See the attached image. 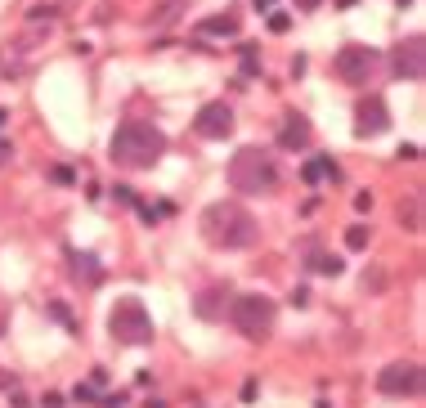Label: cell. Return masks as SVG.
<instances>
[{"instance_id": "obj_25", "label": "cell", "mask_w": 426, "mask_h": 408, "mask_svg": "<svg viewBox=\"0 0 426 408\" xmlns=\"http://www.w3.org/2000/svg\"><path fill=\"white\" fill-rule=\"evenodd\" d=\"M296 5H301V9H306V14H310V9H319V0H296Z\"/></svg>"}, {"instance_id": "obj_19", "label": "cell", "mask_w": 426, "mask_h": 408, "mask_svg": "<svg viewBox=\"0 0 426 408\" xmlns=\"http://www.w3.org/2000/svg\"><path fill=\"white\" fill-rule=\"evenodd\" d=\"M50 180L68 189V184H77V171H72V166H50Z\"/></svg>"}, {"instance_id": "obj_13", "label": "cell", "mask_w": 426, "mask_h": 408, "mask_svg": "<svg viewBox=\"0 0 426 408\" xmlns=\"http://www.w3.org/2000/svg\"><path fill=\"white\" fill-rule=\"evenodd\" d=\"M198 36H238V18L234 14H215L198 23Z\"/></svg>"}, {"instance_id": "obj_11", "label": "cell", "mask_w": 426, "mask_h": 408, "mask_svg": "<svg viewBox=\"0 0 426 408\" xmlns=\"http://www.w3.org/2000/svg\"><path fill=\"white\" fill-rule=\"evenodd\" d=\"M278 144H283V148H292V153H301V148H310V121L292 113V117L283 121V130H278Z\"/></svg>"}, {"instance_id": "obj_24", "label": "cell", "mask_w": 426, "mask_h": 408, "mask_svg": "<svg viewBox=\"0 0 426 408\" xmlns=\"http://www.w3.org/2000/svg\"><path fill=\"white\" fill-rule=\"evenodd\" d=\"M113 193H117V202H126V206H135V193H130V189H126V184H121V189H113Z\"/></svg>"}, {"instance_id": "obj_14", "label": "cell", "mask_w": 426, "mask_h": 408, "mask_svg": "<svg viewBox=\"0 0 426 408\" xmlns=\"http://www.w3.org/2000/svg\"><path fill=\"white\" fill-rule=\"evenodd\" d=\"M220 301H229V288H206L198 296V314L202 319H220Z\"/></svg>"}, {"instance_id": "obj_16", "label": "cell", "mask_w": 426, "mask_h": 408, "mask_svg": "<svg viewBox=\"0 0 426 408\" xmlns=\"http://www.w3.org/2000/svg\"><path fill=\"white\" fill-rule=\"evenodd\" d=\"M306 265L314 269V274H327V278H337L341 269H346V265H341V256H327V252H310Z\"/></svg>"}, {"instance_id": "obj_29", "label": "cell", "mask_w": 426, "mask_h": 408, "mask_svg": "<svg viewBox=\"0 0 426 408\" xmlns=\"http://www.w3.org/2000/svg\"><path fill=\"white\" fill-rule=\"evenodd\" d=\"M395 5H399V9H408V5H413V0H395Z\"/></svg>"}, {"instance_id": "obj_27", "label": "cell", "mask_w": 426, "mask_h": 408, "mask_svg": "<svg viewBox=\"0 0 426 408\" xmlns=\"http://www.w3.org/2000/svg\"><path fill=\"white\" fill-rule=\"evenodd\" d=\"M337 5H341V9H350V5H359V0H337Z\"/></svg>"}, {"instance_id": "obj_6", "label": "cell", "mask_w": 426, "mask_h": 408, "mask_svg": "<svg viewBox=\"0 0 426 408\" xmlns=\"http://www.w3.org/2000/svg\"><path fill=\"white\" fill-rule=\"evenodd\" d=\"M377 390L386 400H418L422 395V364L418 359H395L377 373Z\"/></svg>"}, {"instance_id": "obj_2", "label": "cell", "mask_w": 426, "mask_h": 408, "mask_svg": "<svg viewBox=\"0 0 426 408\" xmlns=\"http://www.w3.org/2000/svg\"><path fill=\"white\" fill-rule=\"evenodd\" d=\"M162 153H166V135L157 126H149V121H121L117 135H113V148H108V157L126 171L153 166Z\"/></svg>"}, {"instance_id": "obj_21", "label": "cell", "mask_w": 426, "mask_h": 408, "mask_svg": "<svg viewBox=\"0 0 426 408\" xmlns=\"http://www.w3.org/2000/svg\"><path fill=\"white\" fill-rule=\"evenodd\" d=\"M94 404H104V408H126V395H121V390H108V395H99Z\"/></svg>"}, {"instance_id": "obj_18", "label": "cell", "mask_w": 426, "mask_h": 408, "mask_svg": "<svg viewBox=\"0 0 426 408\" xmlns=\"http://www.w3.org/2000/svg\"><path fill=\"white\" fill-rule=\"evenodd\" d=\"M346 247H350V252H363V247H368V229H363V225L346 229Z\"/></svg>"}, {"instance_id": "obj_20", "label": "cell", "mask_w": 426, "mask_h": 408, "mask_svg": "<svg viewBox=\"0 0 426 408\" xmlns=\"http://www.w3.org/2000/svg\"><path fill=\"white\" fill-rule=\"evenodd\" d=\"M50 314H54V319H63V328H68V332H77V323H72V314H68V305H63V301H50Z\"/></svg>"}, {"instance_id": "obj_1", "label": "cell", "mask_w": 426, "mask_h": 408, "mask_svg": "<svg viewBox=\"0 0 426 408\" xmlns=\"http://www.w3.org/2000/svg\"><path fill=\"white\" fill-rule=\"evenodd\" d=\"M202 238L211 247H225V252H242V247H256L261 225H256V216L238 202H211L202 211Z\"/></svg>"}, {"instance_id": "obj_4", "label": "cell", "mask_w": 426, "mask_h": 408, "mask_svg": "<svg viewBox=\"0 0 426 408\" xmlns=\"http://www.w3.org/2000/svg\"><path fill=\"white\" fill-rule=\"evenodd\" d=\"M229 323H234L247 341H265L274 332V301L261 292L229 296Z\"/></svg>"}, {"instance_id": "obj_10", "label": "cell", "mask_w": 426, "mask_h": 408, "mask_svg": "<svg viewBox=\"0 0 426 408\" xmlns=\"http://www.w3.org/2000/svg\"><path fill=\"white\" fill-rule=\"evenodd\" d=\"M355 130H359V135H382V130H391V113H386V99H377V94L363 99V104L355 108Z\"/></svg>"}, {"instance_id": "obj_3", "label": "cell", "mask_w": 426, "mask_h": 408, "mask_svg": "<svg viewBox=\"0 0 426 408\" xmlns=\"http://www.w3.org/2000/svg\"><path fill=\"white\" fill-rule=\"evenodd\" d=\"M229 184H234L238 193H274L278 189V166L270 153H261V148H238L234 162H229Z\"/></svg>"}, {"instance_id": "obj_17", "label": "cell", "mask_w": 426, "mask_h": 408, "mask_svg": "<svg viewBox=\"0 0 426 408\" xmlns=\"http://www.w3.org/2000/svg\"><path fill=\"white\" fill-rule=\"evenodd\" d=\"M399 225H404V229H422V202H418V197L399 202Z\"/></svg>"}, {"instance_id": "obj_5", "label": "cell", "mask_w": 426, "mask_h": 408, "mask_svg": "<svg viewBox=\"0 0 426 408\" xmlns=\"http://www.w3.org/2000/svg\"><path fill=\"white\" fill-rule=\"evenodd\" d=\"M108 328H113V337L121 345H149L153 341V319H149V310H144V301H135V296H126V301L113 305Z\"/></svg>"}, {"instance_id": "obj_7", "label": "cell", "mask_w": 426, "mask_h": 408, "mask_svg": "<svg viewBox=\"0 0 426 408\" xmlns=\"http://www.w3.org/2000/svg\"><path fill=\"white\" fill-rule=\"evenodd\" d=\"M332 72H337L346 85H368L377 72H382V54H377V49H368V45H346V49L332 58Z\"/></svg>"}, {"instance_id": "obj_28", "label": "cell", "mask_w": 426, "mask_h": 408, "mask_svg": "<svg viewBox=\"0 0 426 408\" xmlns=\"http://www.w3.org/2000/svg\"><path fill=\"white\" fill-rule=\"evenodd\" d=\"M5 121H9V113H5V108H0V126H5Z\"/></svg>"}, {"instance_id": "obj_12", "label": "cell", "mask_w": 426, "mask_h": 408, "mask_svg": "<svg viewBox=\"0 0 426 408\" xmlns=\"http://www.w3.org/2000/svg\"><path fill=\"white\" fill-rule=\"evenodd\" d=\"M301 180H306V184H327V180L341 184V166L332 162V157H310L306 171H301Z\"/></svg>"}, {"instance_id": "obj_8", "label": "cell", "mask_w": 426, "mask_h": 408, "mask_svg": "<svg viewBox=\"0 0 426 408\" xmlns=\"http://www.w3.org/2000/svg\"><path fill=\"white\" fill-rule=\"evenodd\" d=\"M193 130L206 135V140H225V135H234V108L229 104H202L198 117H193Z\"/></svg>"}, {"instance_id": "obj_15", "label": "cell", "mask_w": 426, "mask_h": 408, "mask_svg": "<svg viewBox=\"0 0 426 408\" xmlns=\"http://www.w3.org/2000/svg\"><path fill=\"white\" fill-rule=\"evenodd\" d=\"M72 269H77V274H85V283H90V288H99L104 269H99V261H94L90 252H72Z\"/></svg>"}, {"instance_id": "obj_9", "label": "cell", "mask_w": 426, "mask_h": 408, "mask_svg": "<svg viewBox=\"0 0 426 408\" xmlns=\"http://www.w3.org/2000/svg\"><path fill=\"white\" fill-rule=\"evenodd\" d=\"M422 54H426V41L422 36H408V41L395 49V77L399 81H422V72H426Z\"/></svg>"}, {"instance_id": "obj_22", "label": "cell", "mask_w": 426, "mask_h": 408, "mask_svg": "<svg viewBox=\"0 0 426 408\" xmlns=\"http://www.w3.org/2000/svg\"><path fill=\"white\" fill-rule=\"evenodd\" d=\"M72 400H77V404H94L99 395H94V386H77V390H72Z\"/></svg>"}, {"instance_id": "obj_26", "label": "cell", "mask_w": 426, "mask_h": 408, "mask_svg": "<svg viewBox=\"0 0 426 408\" xmlns=\"http://www.w3.org/2000/svg\"><path fill=\"white\" fill-rule=\"evenodd\" d=\"M251 5H256V9H270V5H274V0H251Z\"/></svg>"}, {"instance_id": "obj_23", "label": "cell", "mask_w": 426, "mask_h": 408, "mask_svg": "<svg viewBox=\"0 0 426 408\" xmlns=\"http://www.w3.org/2000/svg\"><path fill=\"white\" fill-rule=\"evenodd\" d=\"M287 27H292L287 14H270V32H287Z\"/></svg>"}]
</instances>
